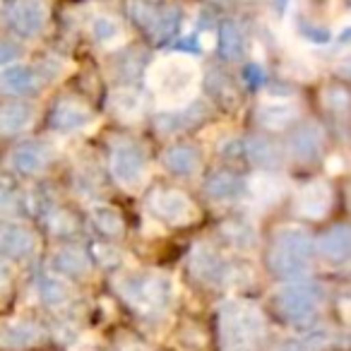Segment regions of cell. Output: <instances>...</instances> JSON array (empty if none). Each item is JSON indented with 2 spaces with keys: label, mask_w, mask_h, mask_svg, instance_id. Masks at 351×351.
Masks as SVG:
<instances>
[{
  "label": "cell",
  "mask_w": 351,
  "mask_h": 351,
  "mask_svg": "<svg viewBox=\"0 0 351 351\" xmlns=\"http://www.w3.org/2000/svg\"><path fill=\"white\" fill-rule=\"evenodd\" d=\"M147 82L161 106H186L193 101L200 84V65L183 53L159 56L147 73Z\"/></svg>",
  "instance_id": "6da1fadb"
},
{
  "label": "cell",
  "mask_w": 351,
  "mask_h": 351,
  "mask_svg": "<svg viewBox=\"0 0 351 351\" xmlns=\"http://www.w3.org/2000/svg\"><path fill=\"white\" fill-rule=\"evenodd\" d=\"M313 255H315V243H313L311 236L303 229L287 226L274 239L267 263L272 267V272L279 274V277H298V274L308 269Z\"/></svg>",
  "instance_id": "7a4b0ae2"
},
{
  "label": "cell",
  "mask_w": 351,
  "mask_h": 351,
  "mask_svg": "<svg viewBox=\"0 0 351 351\" xmlns=\"http://www.w3.org/2000/svg\"><path fill=\"white\" fill-rule=\"evenodd\" d=\"M128 10H130L132 20L154 41L173 39L181 29L183 12L176 5H154L149 0H130Z\"/></svg>",
  "instance_id": "3957f363"
},
{
  "label": "cell",
  "mask_w": 351,
  "mask_h": 351,
  "mask_svg": "<svg viewBox=\"0 0 351 351\" xmlns=\"http://www.w3.org/2000/svg\"><path fill=\"white\" fill-rule=\"evenodd\" d=\"M121 291L135 308L154 313L166 308L171 298V282L159 274H130L121 279Z\"/></svg>",
  "instance_id": "277c9868"
},
{
  "label": "cell",
  "mask_w": 351,
  "mask_h": 351,
  "mask_svg": "<svg viewBox=\"0 0 351 351\" xmlns=\"http://www.w3.org/2000/svg\"><path fill=\"white\" fill-rule=\"evenodd\" d=\"M111 171L125 191H137L147 178V154L135 142L118 140L111 152Z\"/></svg>",
  "instance_id": "5b68a950"
},
{
  "label": "cell",
  "mask_w": 351,
  "mask_h": 351,
  "mask_svg": "<svg viewBox=\"0 0 351 351\" xmlns=\"http://www.w3.org/2000/svg\"><path fill=\"white\" fill-rule=\"evenodd\" d=\"M221 322H224V337L231 341V346H250L263 335V317L248 303H226Z\"/></svg>",
  "instance_id": "8992f818"
},
{
  "label": "cell",
  "mask_w": 351,
  "mask_h": 351,
  "mask_svg": "<svg viewBox=\"0 0 351 351\" xmlns=\"http://www.w3.org/2000/svg\"><path fill=\"white\" fill-rule=\"evenodd\" d=\"M49 5L46 0H12L5 8V25L20 39H34L46 27Z\"/></svg>",
  "instance_id": "52a82bcc"
},
{
  "label": "cell",
  "mask_w": 351,
  "mask_h": 351,
  "mask_svg": "<svg viewBox=\"0 0 351 351\" xmlns=\"http://www.w3.org/2000/svg\"><path fill=\"white\" fill-rule=\"evenodd\" d=\"M149 215L169 226H181L195 217V205L186 193L161 188L149 197Z\"/></svg>",
  "instance_id": "ba28073f"
},
{
  "label": "cell",
  "mask_w": 351,
  "mask_h": 351,
  "mask_svg": "<svg viewBox=\"0 0 351 351\" xmlns=\"http://www.w3.org/2000/svg\"><path fill=\"white\" fill-rule=\"evenodd\" d=\"M277 303L282 313L291 320H303V317L313 315L320 303V289L311 282H293L279 291Z\"/></svg>",
  "instance_id": "9c48e42d"
},
{
  "label": "cell",
  "mask_w": 351,
  "mask_h": 351,
  "mask_svg": "<svg viewBox=\"0 0 351 351\" xmlns=\"http://www.w3.org/2000/svg\"><path fill=\"white\" fill-rule=\"evenodd\" d=\"M322 147H325V135H322V128L315 123H303L289 137V154L301 164L315 161L322 154Z\"/></svg>",
  "instance_id": "30bf717a"
},
{
  "label": "cell",
  "mask_w": 351,
  "mask_h": 351,
  "mask_svg": "<svg viewBox=\"0 0 351 351\" xmlns=\"http://www.w3.org/2000/svg\"><path fill=\"white\" fill-rule=\"evenodd\" d=\"M92 123V111L80 99H60L51 111V125L58 132H77Z\"/></svg>",
  "instance_id": "8fae6325"
},
{
  "label": "cell",
  "mask_w": 351,
  "mask_h": 351,
  "mask_svg": "<svg viewBox=\"0 0 351 351\" xmlns=\"http://www.w3.org/2000/svg\"><path fill=\"white\" fill-rule=\"evenodd\" d=\"M51 156H53V149L46 142H22L12 149L8 164L17 173H39L49 166Z\"/></svg>",
  "instance_id": "7c38bea8"
},
{
  "label": "cell",
  "mask_w": 351,
  "mask_h": 351,
  "mask_svg": "<svg viewBox=\"0 0 351 351\" xmlns=\"http://www.w3.org/2000/svg\"><path fill=\"white\" fill-rule=\"evenodd\" d=\"M191 269L195 272L197 279L207 284H221L229 279V265L221 258L217 250H212L210 245H197L191 255Z\"/></svg>",
  "instance_id": "4fadbf2b"
},
{
  "label": "cell",
  "mask_w": 351,
  "mask_h": 351,
  "mask_svg": "<svg viewBox=\"0 0 351 351\" xmlns=\"http://www.w3.org/2000/svg\"><path fill=\"white\" fill-rule=\"evenodd\" d=\"M332 193L330 186L322 181H313L306 188H301L296 195V212L308 219H322L330 210Z\"/></svg>",
  "instance_id": "5bb4252c"
},
{
  "label": "cell",
  "mask_w": 351,
  "mask_h": 351,
  "mask_svg": "<svg viewBox=\"0 0 351 351\" xmlns=\"http://www.w3.org/2000/svg\"><path fill=\"white\" fill-rule=\"evenodd\" d=\"M205 104L195 101V104H186V106H178V108H169V111H164L161 116H156V128H159V132H164V135H176V132L186 130V128H193L195 123L202 121V116H205Z\"/></svg>",
  "instance_id": "9a60e30c"
},
{
  "label": "cell",
  "mask_w": 351,
  "mask_h": 351,
  "mask_svg": "<svg viewBox=\"0 0 351 351\" xmlns=\"http://www.w3.org/2000/svg\"><path fill=\"white\" fill-rule=\"evenodd\" d=\"M39 77L34 68L25 63H12L3 65V73H0V87L3 92L10 94V97H25V94L34 92L39 87Z\"/></svg>",
  "instance_id": "2e32d148"
},
{
  "label": "cell",
  "mask_w": 351,
  "mask_h": 351,
  "mask_svg": "<svg viewBox=\"0 0 351 351\" xmlns=\"http://www.w3.org/2000/svg\"><path fill=\"white\" fill-rule=\"evenodd\" d=\"M298 116L296 101L289 99H267L258 106V123L265 130H284Z\"/></svg>",
  "instance_id": "e0dca14e"
},
{
  "label": "cell",
  "mask_w": 351,
  "mask_h": 351,
  "mask_svg": "<svg viewBox=\"0 0 351 351\" xmlns=\"http://www.w3.org/2000/svg\"><path fill=\"white\" fill-rule=\"evenodd\" d=\"M245 191H248V183H245L239 173H234V171L212 173L205 183L207 197L215 202H234V200H239V197H243Z\"/></svg>",
  "instance_id": "ac0fdd59"
},
{
  "label": "cell",
  "mask_w": 351,
  "mask_h": 351,
  "mask_svg": "<svg viewBox=\"0 0 351 351\" xmlns=\"http://www.w3.org/2000/svg\"><path fill=\"white\" fill-rule=\"evenodd\" d=\"M0 248L10 260H25L36 250V236L22 224H5L0 234Z\"/></svg>",
  "instance_id": "d6986e66"
},
{
  "label": "cell",
  "mask_w": 351,
  "mask_h": 351,
  "mask_svg": "<svg viewBox=\"0 0 351 351\" xmlns=\"http://www.w3.org/2000/svg\"><path fill=\"white\" fill-rule=\"evenodd\" d=\"M164 166L173 176H183V178H186V176H193L200 171L202 154H200V149L193 145H173L166 149Z\"/></svg>",
  "instance_id": "ffe728a7"
},
{
  "label": "cell",
  "mask_w": 351,
  "mask_h": 351,
  "mask_svg": "<svg viewBox=\"0 0 351 351\" xmlns=\"http://www.w3.org/2000/svg\"><path fill=\"white\" fill-rule=\"evenodd\" d=\"M32 121H34V106L22 101V99L5 104L3 111H0V130H3L5 137L25 132L32 125Z\"/></svg>",
  "instance_id": "44dd1931"
},
{
  "label": "cell",
  "mask_w": 351,
  "mask_h": 351,
  "mask_svg": "<svg viewBox=\"0 0 351 351\" xmlns=\"http://www.w3.org/2000/svg\"><path fill=\"white\" fill-rule=\"evenodd\" d=\"M245 159L253 166H258V169L272 171L282 164V149H279L277 142L269 140V137L255 135L245 142Z\"/></svg>",
  "instance_id": "7402d4cb"
},
{
  "label": "cell",
  "mask_w": 351,
  "mask_h": 351,
  "mask_svg": "<svg viewBox=\"0 0 351 351\" xmlns=\"http://www.w3.org/2000/svg\"><path fill=\"white\" fill-rule=\"evenodd\" d=\"M317 250L325 260L332 263H341V260L351 258V226H335L330 229L317 243Z\"/></svg>",
  "instance_id": "603a6c76"
},
{
  "label": "cell",
  "mask_w": 351,
  "mask_h": 351,
  "mask_svg": "<svg viewBox=\"0 0 351 351\" xmlns=\"http://www.w3.org/2000/svg\"><path fill=\"white\" fill-rule=\"evenodd\" d=\"M245 49H248V39H245V32L239 22L226 20L221 22L219 27V51L226 60L236 63L245 56Z\"/></svg>",
  "instance_id": "cb8c5ba5"
},
{
  "label": "cell",
  "mask_w": 351,
  "mask_h": 351,
  "mask_svg": "<svg viewBox=\"0 0 351 351\" xmlns=\"http://www.w3.org/2000/svg\"><path fill=\"white\" fill-rule=\"evenodd\" d=\"M248 191L258 202H263V205H272L274 200L282 197V193L287 191V186H284V181L279 178V176L265 171V173L255 176L253 181H250Z\"/></svg>",
  "instance_id": "d4e9b609"
},
{
  "label": "cell",
  "mask_w": 351,
  "mask_h": 351,
  "mask_svg": "<svg viewBox=\"0 0 351 351\" xmlns=\"http://www.w3.org/2000/svg\"><path fill=\"white\" fill-rule=\"evenodd\" d=\"M89 32H92V39L97 41L99 46H113V44H118L123 36H125V29H123V25L113 15L94 17Z\"/></svg>",
  "instance_id": "484cf974"
},
{
  "label": "cell",
  "mask_w": 351,
  "mask_h": 351,
  "mask_svg": "<svg viewBox=\"0 0 351 351\" xmlns=\"http://www.w3.org/2000/svg\"><path fill=\"white\" fill-rule=\"evenodd\" d=\"M92 224L97 226V231H101L108 239H116V236L123 234L125 224H123V217L116 207L111 205H97L92 210Z\"/></svg>",
  "instance_id": "4316f807"
},
{
  "label": "cell",
  "mask_w": 351,
  "mask_h": 351,
  "mask_svg": "<svg viewBox=\"0 0 351 351\" xmlns=\"http://www.w3.org/2000/svg\"><path fill=\"white\" fill-rule=\"evenodd\" d=\"M53 267L68 277H82L89 269V260L84 258L82 250L77 248H63L53 255Z\"/></svg>",
  "instance_id": "83f0119b"
},
{
  "label": "cell",
  "mask_w": 351,
  "mask_h": 351,
  "mask_svg": "<svg viewBox=\"0 0 351 351\" xmlns=\"http://www.w3.org/2000/svg\"><path fill=\"white\" fill-rule=\"evenodd\" d=\"M221 236H224L231 245H236V248H243V250L250 248V245H255V241H258L255 226L248 224V221H243V219L226 221V224L221 226Z\"/></svg>",
  "instance_id": "f1b7e54d"
},
{
  "label": "cell",
  "mask_w": 351,
  "mask_h": 351,
  "mask_svg": "<svg viewBox=\"0 0 351 351\" xmlns=\"http://www.w3.org/2000/svg\"><path fill=\"white\" fill-rule=\"evenodd\" d=\"M111 106H113V111H116L118 118L132 121V118H137L142 113V108H145V101H142L140 94L132 92V89H121V92L113 94Z\"/></svg>",
  "instance_id": "f546056e"
},
{
  "label": "cell",
  "mask_w": 351,
  "mask_h": 351,
  "mask_svg": "<svg viewBox=\"0 0 351 351\" xmlns=\"http://www.w3.org/2000/svg\"><path fill=\"white\" fill-rule=\"evenodd\" d=\"M322 104H325V108H330V111L344 113L351 108V92L346 87H341V84L325 87V92H322Z\"/></svg>",
  "instance_id": "4dcf8cb0"
},
{
  "label": "cell",
  "mask_w": 351,
  "mask_h": 351,
  "mask_svg": "<svg viewBox=\"0 0 351 351\" xmlns=\"http://www.w3.org/2000/svg\"><path fill=\"white\" fill-rule=\"evenodd\" d=\"M36 291H39V296L44 298L46 303H60L68 298V287H65L60 279L51 277V274H44V277L39 279Z\"/></svg>",
  "instance_id": "1f68e13d"
},
{
  "label": "cell",
  "mask_w": 351,
  "mask_h": 351,
  "mask_svg": "<svg viewBox=\"0 0 351 351\" xmlns=\"http://www.w3.org/2000/svg\"><path fill=\"white\" fill-rule=\"evenodd\" d=\"M298 36L308 44H315V46H322V44H330L332 41V34L322 27L313 25V22H306V20H298Z\"/></svg>",
  "instance_id": "d6a6232c"
},
{
  "label": "cell",
  "mask_w": 351,
  "mask_h": 351,
  "mask_svg": "<svg viewBox=\"0 0 351 351\" xmlns=\"http://www.w3.org/2000/svg\"><path fill=\"white\" fill-rule=\"evenodd\" d=\"M73 219H70L68 215H65V212H58L56 210L53 215H51V229H53V234H70V231H73Z\"/></svg>",
  "instance_id": "836d02e7"
},
{
  "label": "cell",
  "mask_w": 351,
  "mask_h": 351,
  "mask_svg": "<svg viewBox=\"0 0 351 351\" xmlns=\"http://www.w3.org/2000/svg\"><path fill=\"white\" fill-rule=\"evenodd\" d=\"M263 82H265L263 68H260V65H255V63H250L248 68H245V84L255 89V87H260Z\"/></svg>",
  "instance_id": "e575fe53"
},
{
  "label": "cell",
  "mask_w": 351,
  "mask_h": 351,
  "mask_svg": "<svg viewBox=\"0 0 351 351\" xmlns=\"http://www.w3.org/2000/svg\"><path fill=\"white\" fill-rule=\"evenodd\" d=\"M219 152L226 159H236V156H241V152L245 154V145H241L239 140H226L224 145L219 147Z\"/></svg>",
  "instance_id": "d590c367"
},
{
  "label": "cell",
  "mask_w": 351,
  "mask_h": 351,
  "mask_svg": "<svg viewBox=\"0 0 351 351\" xmlns=\"http://www.w3.org/2000/svg\"><path fill=\"white\" fill-rule=\"evenodd\" d=\"M20 56V46H12L10 39L3 41V51H0V58H3V65H12V58Z\"/></svg>",
  "instance_id": "8d00e7d4"
},
{
  "label": "cell",
  "mask_w": 351,
  "mask_h": 351,
  "mask_svg": "<svg viewBox=\"0 0 351 351\" xmlns=\"http://www.w3.org/2000/svg\"><path fill=\"white\" fill-rule=\"evenodd\" d=\"M335 44L339 46V49H349V46H351V25H346L344 29H341L339 34H337Z\"/></svg>",
  "instance_id": "74e56055"
},
{
  "label": "cell",
  "mask_w": 351,
  "mask_h": 351,
  "mask_svg": "<svg viewBox=\"0 0 351 351\" xmlns=\"http://www.w3.org/2000/svg\"><path fill=\"white\" fill-rule=\"evenodd\" d=\"M339 70H341V73L346 75V77H351V56H349V58H344V60H341Z\"/></svg>",
  "instance_id": "f35d334b"
},
{
  "label": "cell",
  "mask_w": 351,
  "mask_h": 351,
  "mask_svg": "<svg viewBox=\"0 0 351 351\" xmlns=\"http://www.w3.org/2000/svg\"><path fill=\"white\" fill-rule=\"evenodd\" d=\"M344 8H346V10L351 12V0H344Z\"/></svg>",
  "instance_id": "ab89813d"
}]
</instances>
